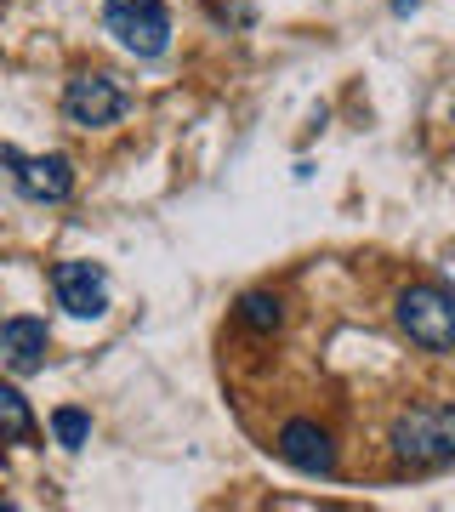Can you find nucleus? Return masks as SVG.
<instances>
[{
	"mask_svg": "<svg viewBox=\"0 0 455 512\" xmlns=\"http://www.w3.org/2000/svg\"><path fill=\"white\" fill-rule=\"evenodd\" d=\"M393 456L410 467V473H433L444 461H455V404L450 399H427V404H410L399 421H393Z\"/></svg>",
	"mask_w": 455,
	"mask_h": 512,
	"instance_id": "f257e3e1",
	"label": "nucleus"
},
{
	"mask_svg": "<svg viewBox=\"0 0 455 512\" xmlns=\"http://www.w3.org/2000/svg\"><path fill=\"white\" fill-rule=\"evenodd\" d=\"M399 330L421 353H455V291L450 285H410L399 291Z\"/></svg>",
	"mask_w": 455,
	"mask_h": 512,
	"instance_id": "f03ea898",
	"label": "nucleus"
},
{
	"mask_svg": "<svg viewBox=\"0 0 455 512\" xmlns=\"http://www.w3.org/2000/svg\"><path fill=\"white\" fill-rule=\"evenodd\" d=\"M103 23L131 57H165L171 52V12L165 0H103Z\"/></svg>",
	"mask_w": 455,
	"mask_h": 512,
	"instance_id": "7ed1b4c3",
	"label": "nucleus"
},
{
	"mask_svg": "<svg viewBox=\"0 0 455 512\" xmlns=\"http://www.w3.org/2000/svg\"><path fill=\"white\" fill-rule=\"evenodd\" d=\"M0 165L29 205H63L74 194V160L69 154H18V148H0Z\"/></svg>",
	"mask_w": 455,
	"mask_h": 512,
	"instance_id": "20e7f679",
	"label": "nucleus"
},
{
	"mask_svg": "<svg viewBox=\"0 0 455 512\" xmlns=\"http://www.w3.org/2000/svg\"><path fill=\"white\" fill-rule=\"evenodd\" d=\"M131 109V97H126V86L114 80V74H74L69 86H63V120L69 126H80V131H103V126H114L120 114Z\"/></svg>",
	"mask_w": 455,
	"mask_h": 512,
	"instance_id": "39448f33",
	"label": "nucleus"
},
{
	"mask_svg": "<svg viewBox=\"0 0 455 512\" xmlns=\"http://www.w3.org/2000/svg\"><path fill=\"white\" fill-rule=\"evenodd\" d=\"M52 291H57V308L74 313V319H103L109 313V274H103V262H86V256L57 262Z\"/></svg>",
	"mask_w": 455,
	"mask_h": 512,
	"instance_id": "423d86ee",
	"label": "nucleus"
},
{
	"mask_svg": "<svg viewBox=\"0 0 455 512\" xmlns=\"http://www.w3.org/2000/svg\"><path fill=\"white\" fill-rule=\"evenodd\" d=\"M273 456L285 461V467H296V473H308V478H330V473H336V439H330L319 421H302V416L279 427Z\"/></svg>",
	"mask_w": 455,
	"mask_h": 512,
	"instance_id": "0eeeda50",
	"label": "nucleus"
},
{
	"mask_svg": "<svg viewBox=\"0 0 455 512\" xmlns=\"http://www.w3.org/2000/svg\"><path fill=\"white\" fill-rule=\"evenodd\" d=\"M46 348H52V330L35 313H18V319H0V359L18 370V376H35L46 365Z\"/></svg>",
	"mask_w": 455,
	"mask_h": 512,
	"instance_id": "6e6552de",
	"label": "nucleus"
},
{
	"mask_svg": "<svg viewBox=\"0 0 455 512\" xmlns=\"http://www.w3.org/2000/svg\"><path fill=\"white\" fill-rule=\"evenodd\" d=\"M35 439V410L12 382H0V444H29Z\"/></svg>",
	"mask_w": 455,
	"mask_h": 512,
	"instance_id": "1a4fd4ad",
	"label": "nucleus"
},
{
	"mask_svg": "<svg viewBox=\"0 0 455 512\" xmlns=\"http://www.w3.org/2000/svg\"><path fill=\"white\" fill-rule=\"evenodd\" d=\"M234 313H239V325L256 330V336H268V330L285 325V308H279V296H273V291H245Z\"/></svg>",
	"mask_w": 455,
	"mask_h": 512,
	"instance_id": "9d476101",
	"label": "nucleus"
},
{
	"mask_svg": "<svg viewBox=\"0 0 455 512\" xmlns=\"http://www.w3.org/2000/svg\"><path fill=\"white\" fill-rule=\"evenodd\" d=\"M52 439L63 444V450H86V439H91V416H86V410H74V404L52 410Z\"/></svg>",
	"mask_w": 455,
	"mask_h": 512,
	"instance_id": "9b49d317",
	"label": "nucleus"
},
{
	"mask_svg": "<svg viewBox=\"0 0 455 512\" xmlns=\"http://www.w3.org/2000/svg\"><path fill=\"white\" fill-rule=\"evenodd\" d=\"M450 114H455V109H450Z\"/></svg>",
	"mask_w": 455,
	"mask_h": 512,
	"instance_id": "f8f14e48",
	"label": "nucleus"
}]
</instances>
